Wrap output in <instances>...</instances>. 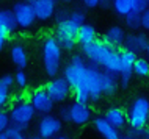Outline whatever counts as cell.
Here are the masks:
<instances>
[{
  "mask_svg": "<svg viewBox=\"0 0 149 139\" xmlns=\"http://www.w3.org/2000/svg\"><path fill=\"white\" fill-rule=\"evenodd\" d=\"M27 139H42L39 134H35V136H30V138H27Z\"/></svg>",
  "mask_w": 149,
  "mask_h": 139,
  "instance_id": "42",
  "label": "cell"
},
{
  "mask_svg": "<svg viewBox=\"0 0 149 139\" xmlns=\"http://www.w3.org/2000/svg\"><path fill=\"white\" fill-rule=\"evenodd\" d=\"M124 39H126V33H124V30L121 28V27H111V28H108L105 31L102 41L105 42V44H108L110 47L116 49L118 45L124 44Z\"/></svg>",
  "mask_w": 149,
  "mask_h": 139,
  "instance_id": "18",
  "label": "cell"
},
{
  "mask_svg": "<svg viewBox=\"0 0 149 139\" xmlns=\"http://www.w3.org/2000/svg\"><path fill=\"white\" fill-rule=\"evenodd\" d=\"M58 116H60V120L69 122V106H61L58 109Z\"/></svg>",
  "mask_w": 149,
  "mask_h": 139,
  "instance_id": "35",
  "label": "cell"
},
{
  "mask_svg": "<svg viewBox=\"0 0 149 139\" xmlns=\"http://www.w3.org/2000/svg\"><path fill=\"white\" fill-rule=\"evenodd\" d=\"M100 5L104 8H108V6H111V0H100Z\"/></svg>",
  "mask_w": 149,
  "mask_h": 139,
  "instance_id": "41",
  "label": "cell"
},
{
  "mask_svg": "<svg viewBox=\"0 0 149 139\" xmlns=\"http://www.w3.org/2000/svg\"><path fill=\"white\" fill-rule=\"evenodd\" d=\"M132 75H134V72H132V70H123V72L119 74V80H118V83H119L121 88H124V89L127 88L129 83L132 81Z\"/></svg>",
  "mask_w": 149,
  "mask_h": 139,
  "instance_id": "28",
  "label": "cell"
},
{
  "mask_svg": "<svg viewBox=\"0 0 149 139\" xmlns=\"http://www.w3.org/2000/svg\"><path fill=\"white\" fill-rule=\"evenodd\" d=\"M46 92L49 94V97L55 102H64L71 94V86L69 83L64 80L63 77H55L46 85Z\"/></svg>",
  "mask_w": 149,
  "mask_h": 139,
  "instance_id": "6",
  "label": "cell"
},
{
  "mask_svg": "<svg viewBox=\"0 0 149 139\" xmlns=\"http://www.w3.org/2000/svg\"><path fill=\"white\" fill-rule=\"evenodd\" d=\"M127 139H140L141 138V131H138V130H134V128H130L127 131Z\"/></svg>",
  "mask_w": 149,
  "mask_h": 139,
  "instance_id": "38",
  "label": "cell"
},
{
  "mask_svg": "<svg viewBox=\"0 0 149 139\" xmlns=\"http://www.w3.org/2000/svg\"><path fill=\"white\" fill-rule=\"evenodd\" d=\"M86 88L90 92V100L97 102L102 95V88H100V69L94 64L86 66Z\"/></svg>",
  "mask_w": 149,
  "mask_h": 139,
  "instance_id": "9",
  "label": "cell"
},
{
  "mask_svg": "<svg viewBox=\"0 0 149 139\" xmlns=\"http://www.w3.org/2000/svg\"><path fill=\"white\" fill-rule=\"evenodd\" d=\"M68 17H69L72 22H75L77 25H80V27L85 23V14H83L80 10H74L71 14H68Z\"/></svg>",
  "mask_w": 149,
  "mask_h": 139,
  "instance_id": "30",
  "label": "cell"
},
{
  "mask_svg": "<svg viewBox=\"0 0 149 139\" xmlns=\"http://www.w3.org/2000/svg\"><path fill=\"white\" fill-rule=\"evenodd\" d=\"M149 120V100L146 97H136L130 105L127 114V122L130 124V128L143 131L148 127Z\"/></svg>",
  "mask_w": 149,
  "mask_h": 139,
  "instance_id": "2",
  "label": "cell"
},
{
  "mask_svg": "<svg viewBox=\"0 0 149 139\" xmlns=\"http://www.w3.org/2000/svg\"><path fill=\"white\" fill-rule=\"evenodd\" d=\"M79 28H80V25H77L75 22H72L69 17H66V19H63V21L58 22L57 31H61V33H68V34H72V36H75Z\"/></svg>",
  "mask_w": 149,
  "mask_h": 139,
  "instance_id": "24",
  "label": "cell"
},
{
  "mask_svg": "<svg viewBox=\"0 0 149 139\" xmlns=\"http://www.w3.org/2000/svg\"><path fill=\"white\" fill-rule=\"evenodd\" d=\"M119 83H118V77L107 70H100V88H102V94L107 95H113L118 89Z\"/></svg>",
  "mask_w": 149,
  "mask_h": 139,
  "instance_id": "17",
  "label": "cell"
},
{
  "mask_svg": "<svg viewBox=\"0 0 149 139\" xmlns=\"http://www.w3.org/2000/svg\"><path fill=\"white\" fill-rule=\"evenodd\" d=\"M132 72L134 75L140 78H148L149 77V61L148 58L144 56H138L136 58V61L134 63V67H132Z\"/></svg>",
  "mask_w": 149,
  "mask_h": 139,
  "instance_id": "22",
  "label": "cell"
},
{
  "mask_svg": "<svg viewBox=\"0 0 149 139\" xmlns=\"http://www.w3.org/2000/svg\"><path fill=\"white\" fill-rule=\"evenodd\" d=\"M30 105L33 106V109L36 113L42 114V116H47V114L50 113L52 109H54V100L49 97V94L46 92V89L44 88H39L33 91V94H31L30 97Z\"/></svg>",
  "mask_w": 149,
  "mask_h": 139,
  "instance_id": "10",
  "label": "cell"
},
{
  "mask_svg": "<svg viewBox=\"0 0 149 139\" xmlns=\"http://www.w3.org/2000/svg\"><path fill=\"white\" fill-rule=\"evenodd\" d=\"M13 14H14V19H16V23L17 27H22V28H29L31 27L36 21L35 17V13H33V8L31 5H29L27 2H17L14 3L13 6Z\"/></svg>",
  "mask_w": 149,
  "mask_h": 139,
  "instance_id": "7",
  "label": "cell"
},
{
  "mask_svg": "<svg viewBox=\"0 0 149 139\" xmlns=\"http://www.w3.org/2000/svg\"><path fill=\"white\" fill-rule=\"evenodd\" d=\"M42 61L44 70L49 77H55L61 64V47L54 36H49L42 42Z\"/></svg>",
  "mask_w": 149,
  "mask_h": 139,
  "instance_id": "1",
  "label": "cell"
},
{
  "mask_svg": "<svg viewBox=\"0 0 149 139\" xmlns=\"http://www.w3.org/2000/svg\"><path fill=\"white\" fill-rule=\"evenodd\" d=\"M149 45L148 36L144 33H134V34H126L124 39V49L134 52V53H146V49Z\"/></svg>",
  "mask_w": 149,
  "mask_h": 139,
  "instance_id": "12",
  "label": "cell"
},
{
  "mask_svg": "<svg viewBox=\"0 0 149 139\" xmlns=\"http://www.w3.org/2000/svg\"><path fill=\"white\" fill-rule=\"evenodd\" d=\"M146 58H148V61H149V45H148V49H146Z\"/></svg>",
  "mask_w": 149,
  "mask_h": 139,
  "instance_id": "44",
  "label": "cell"
},
{
  "mask_svg": "<svg viewBox=\"0 0 149 139\" xmlns=\"http://www.w3.org/2000/svg\"><path fill=\"white\" fill-rule=\"evenodd\" d=\"M119 139H127V138H119Z\"/></svg>",
  "mask_w": 149,
  "mask_h": 139,
  "instance_id": "48",
  "label": "cell"
},
{
  "mask_svg": "<svg viewBox=\"0 0 149 139\" xmlns=\"http://www.w3.org/2000/svg\"><path fill=\"white\" fill-rule=\"evenodd\" d=\"M119 58H121V64H123V70H132L134 63L136 61L138 55L134 52L127 50V49H121L119 50Z\"/></svg>",
  "mask_w": 149,
  "mask_h": 139,
  "instance_id": "23",
  "label": "cell"
},
{
  "mask_svg": "<svg viewBox=\"0 0 149 139\" xmlns=\"http://www.w3.org/2000/svg\"><path fill=\"white\" fill-rule=\"evenodd\" d=\"M113 50H116V49H113V47H110L108 44H105L104 41H99V39H96L94 42H91V44L82 47L83 58H88L91 64H94L97 67L102 66L104 59H105Z\"/></svg>",
  "mask_w": 149,
  "mask_h": 139,
  "instance_id": "4",
  "label": "cell"
},
{
  "mask_svg": "<svg viewBox=\"0 0 149 139\" xmlns=\"http://www.w3.org/2000/svg\"><path fill=\"white\" fill-rule=\"evenodd\" d=\"M6 136L10 138V139H27L25 136H24V133L22 131H19L16 127H13V125H10L8 127V130H6Z\"/></svg>",
  "mask_w": 149,
  "mask_h": 139,
  "instance_id": "32",
  "label": "cell"
},
{
  "mask_svg": "<svg viewBox=\"0 0 149 139\" xmlns=\"http://www.w3.org/2000/svg\"><path fill=\"white\" fill-rule=\"evenodd\" d=\"M104 119L119 131V130L124 128L126 124H127V113L123 108H119V106H111V108H108L105 111Z\"/></svg>",
  "mask_w": 149,
  "mask_h": 139,
  "instance_id": "14",
  "label": "cell"
},
{
  "mask_svg": "<svg viewBox=\"0 0 149 139\" xmlns=\"http://www.w3.org/2000/svg\"><path fill=\"white\" fill-rule=\"evenodd\" d=\"M91 119V109L88 105L74 102L69 106V122L75 125H83Z\"/></svg>",
  "mask_w": 149,
  "mask_h": 139,
  "instance_id": "13",
  "label": "cell"
},
{
  "mask_svg": "<svg viewBox=\"0 0 149 139\" xmlns=\"http://www.w3.org/2000/svg\"><path fill=\"white\" fill-rule=\"evenodd\" d=\"M55 139H68V138H66V136H57Z\"/></svg>",
  "mask_w": 149,
  "mask_h": 139,
  "instance_id": "45",
  "label": "cell"
},
{
  "mask_svg": "<svg viewBox=\"0 0 149 139\" xmlns=\"http://www.w3.org/2000/svg\"><path fill=\"white\" fill-rule=\"evenodd\" d=\"M146 3H148V6H149V0H146Z\"/></svg>",
  "mask_w": 149,
  "mask_h": 139,
  "instance_id": "47",
  "label": "cell"
},
{
  "mask_svg": "<svg viewBox=\"0 0 149 139\" xmlns=\"http://www.w3.org/2000/svg\"><path fill=\"white\" fill-rule=\"evenodd\" d=\"M10 125H11L10 114L5 113V111H0V133H5Z\"/></svg>",
  "mask_w": 149,
  "mask_h": 139,
  "instance_id": "31",
  "label": "cell"
},
{
  "mask_svg": "<svg viewBox=\"0 0 149 139\" xmlns=\"http://www.w3.org/2000/svg\"><path fill=\"white\" fill-rule=\"evenodd\" d=\"M102 67L104 70H107V72L113 74V75H118L123 72V64H121V58H119V52L118 50H113L108 56L104 59L102 63Z\"/></svg>",
  "mask_w": 149,
  "mask_h": 139,
  "instance_id": "19",
  "label": "cell"
},
{
  "mask_svg": "<svg viewBox=\"0 0 149 139\" xmlns=\"http://www.w3.org/2000/svg\"><path fill=\"white\" fill-rule=\"evenodd\" d=\"M8 100H10V88L0 81V108L5 106L8 103Z\"/></svg>",
  "mask_w": 149,
  "mask_h": 139,
  "instance_id": "29",
  "label": "cell"
},
{
  "mask_svg": "<svg viewBox=\"0 0 149 139\" xmlns=\"http://www.w3.org/2000/svg\"><path fill=\"white\" fill-rule=\"evenodd\" d=\"M36 111L33 109V106L30 105V102H17L16 105L11 108L10 111V120L11 125L16 127L19 131H24V130L29 127V124L33 120Z\"/></svg>",
  "mask_w": 149,
  "mask_h": 139,
  "instance_id": "3",
  "label": "cell"
},
{
  "mask_svg": "<svg viewBox=\"0 0 149 139\" xmlns=\"http://www.w3.org/2000/svg\"><path fill=\"white\" fill-rule=\"evenodd\" d=\"M94 128L99 131V134L104 139H119V131L113 125H110L104 117H96L94 119Z\"/></svg>",
  "mask_w": 149,
  "mask_h": 139,
  "instance_id": "16",
  "label": "cell"
},
{
  "mask_svg": "<svg viewBox=\"0 0 149 139\" xmlns=\"http://www.w3.org/2000/svg\"><path fill=\"white\" fill-rule=\"evenodd\" d=\"M111 6H113L115 13L118 16H123V17H126V16L132 11L130 0H113V2H111Z\"/></svg>",
  "mask_w": 149,
  "mask_h": 139,
  "instance_id": "25",
  "label": "cell"
},
{
  "mask_svg": "<svg viewBox=\"0 0 149 139\" xmlns=\"http://www.w3.org/2000/svg\"><path fill=\"white\" fill-rule=\"evenodd\" d=\"M0 139H10L6 136V133H0Z\"/></svg>",
  "mask_w": 149,
  "mask_h": 139,
  "instance_id": "43",
  "label": "cell"
},
{
  "mask_svg": "<svg viewBox=\"0 0 149 139\" xmlns=\"http://www.w3.org/2000/svg\"><path fill=\"white\" fill-rule=\"evenodd\" d=\"M0 27L6 28L10 33L17 28V23H16L14 14L11 10H0Z\"/></svg>",
  "mask_w": 149,
  "mask_h": 139,
  "instance_id": "21",
  "label": "cell"
},
{
  "mask_svg": "<svg viewBox=\"0 0 149 139\" xmlns=\"http://www.w3.org/2000/svg\"><path fill=\"white\" fill-rule=\"evenodd\" d=\"M33 8L35 17L39 21H47L55 13V0H27Z\"/></svg>",
  "mask_w": 149,
  "mask_h": 139,
  "instance_id": "11",
  "label": "cell"
},
{
  "mask_svg": "<svg viewBox=\"0 0 149 139\" xmlns=\"http://www.w3.org/2000/svg\"><path fill=\"white\" fill-rule=\"evenodd\" d=\"M97 39V33H96V28L90 23H83L82 27L77 30V34H75V41L80 45H88L91 42H94Z\"/></svg>",
  "mask_w": 149,
  "mask_h": 139,
  "instance_id": "15",
  "label": "cell"
},
{
  "mask_svg": "<svg viewBox=\"0 0 149 139\" xmlns=\"http://www.w3.org/2000/svg\"><path fill=\"white\" fill-rule=\"evenodd\" d=\"M124 19H126V25H127L130 30H138V28H141V14L130 11V13H129Z\"/></svg>",
  "mask_w": 149,
  "mask_h": 139,
  "instance_id": "26",
  "label": "cell"
},
{
  "mask_svg": "<svg viewBox=\"0 0 149 139\" xmlns=\"http://www.w3.org/2000/svg\"><path fill=\"white\" fill-rule=\"evenodd\" d=\"M14 83L17 86H21V88H25L27 86V75H25V72L24 70H17L16 72V75H14Z\"/></svg>",
  "mask_w": 149,
  "mask_h": 139,
  "instance_id": "33",
  "label": "cell"
},
{
  "mask_svg": "<svg viewBox=\"0 0 149 139\" xmlns=\"http://www.w3.org/2000/svg\"><path fill=\"white\" fill-rule=\"evenodd\" d=\"M63 78L69 83L72 91H79V89H86V64L83 66H75V64H68L64 67Z\"/></svg>",
  "mask_w": 149,
  "mask_h": 139,
  "instance_id": "5",
  "label": "cell"
},
{
  "mask_svg": "<svg viewBox=\"0 0 149 139\" xmlns=\"http://www.w3.org/2000/svg\"><path fill=\"white\" fill-rule=\"evenodd\" d=\"M63 2H72V0H63Z\"/></svg>",
  "mask_w": 149,
  "mask_h": 139,
  "instance_id": "46",
  "label": "cell"
},
{
  "mask_svg": "<svg viewBox=\"0 0 149 139\" xmlns=\"http://www.w3.org/2000/svg\"><path fill=\"white\" fill-rule=\"evenodd\" d=\"M140 139H149V128H148V127L141 131V138H140Z\"/></svg>",
  "mask_w": 149,
  "mask_h": 139,
  "instance_id": "40",
  "label": "cell"
},
{
  "mask_svg": "<svg viewBox=\"0 0 149 139\" xmlns=\"http://www.w3.org/2000/svg\"><path fill=\"white\" fill-rule=\"evenodd\" d=\"M10 55H11L13 63L19 67V70H22L24 67H27V64H29V56H27V52H25V49H24V45L14 44L13 47H11Z\"/></svg>",
  "mask_w": 149,
  "mask_h": 139,
  "instance_id": "20",
  "label": "cell"
},
{
  "mask_svg": "<svg viewBox=\"0 0 149 139\" xmlns=\"http://www.w3.org/2000/svg\"><path fill=\"white\" fill-rule=\"evenodd\" d=\"M130 8H132V11H134V13L143 14L149 6H148L146 0H130Z\"/></svg>",
  "mask_w": 149,
  "mask_h": 139,
  "instance_id": "27",
  "label": "cell"
},
{
  "mask_svg": "<svg viewBox=\"0 0 149 139\" xmlns=\"http://www.w3.org/2000/svg\"><path fill=\"white\" fill-rule=\"evenodd\" d=\"M8 36H10V31L3 27H0V50L5 47V42L8 41Z\"/></svg>",
  "mask_w": 149,
  "mask_h": 139,
  "instance_id": "34",
  "label": "cell"
},
{
  "mask_svg": "<svg viewBox=\"0 0 149 139\" xmlns=\"http://www.w3.org/2000/svg\"><path fill=\"white\" fill-rule=\"evenodd\" d=\"M61 120L55 116H42V119L39 120L38 124V134L42 139H55V136L61 131Z\"/></svg>",
  "mask_w": 149,
  "mask_h": 139,
  "instance_id": "8",
  "label": "cell"
},
{
  "mask_svg": "<svg viewBox=\"0 0 149 139\" xmlns=\"http://www.w3.org/2000/svg\"><path fill=\"white\" fill-rule=\"evenodd\" d=\"M141 28L149 31V8L141 14Z\"/></svg>",
  "mask_w": 149,
  "mask_h": 139,
  "instance_id": "37",
  "label": "cell"
},
{
  "mask_svg": "<svg viewBox=\"0 0 149 139\" xmlns=\"http://www.w3.org/2000/svg\"><path fill=\"white\" fill-rule=\"evenodd\" d=\"M71 64H75V66H83V64H85V58H83V55L75 53L74 56L71 58Z\"/></svg>",
  "mask_w": 149,
  "mask_h": 139,
  "instance_id": "36",
  "label": "cell"
},
{
  "mask_svg": "<svg viewBox=\"0 0 149 139\" xmlns=\"http://www.w3.org/2000/svg\"><path fill=\"white\" fill-rule=\"evenodd\" d=\"M83 3H85L88 8H94V6L100 5V0H83Z\"/></svg>",
  "mask_w": 149,
  "mask_h": 139,
  "instance_id": "39",
  "label": "cell"
}]
</instances>
